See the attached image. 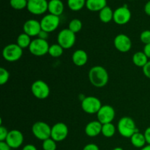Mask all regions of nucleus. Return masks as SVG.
Instances as JSON below:
<instances>
[{"mask_svg": "<svg viewBox=\"0 0 150 150\" xmlns=\"http://www.w3.org/2000/svg\"><path fill=\"white\" fill-rule=\"evenodd\" d=\"M89 79L94 86L102 88L108 83L109 76L106 69L102 66L96 65L92 67L89 71Z\"/></svg>", "mask_w": 150, "mask_h": 150, "instance_id": "f257e3e1", "label": "nucleus"}, {"mask_svg": "<svg viewBox=\"0 0 150 150\" xmlns=\"http://www.w3.org/2000/svg\"><path fill=\"white\" fill-rule=\"evenodd\" d=\"M117 130L122 136L130 139L134 133L139 132L134 120L129 117H123L120 119L117 125Z\"/></svg>", "mask_w": 150, "mask_h": 150, "instance_id": "f03ea898", "label": "nucleus"}, {"mask_svg": "<svg viewBox=\"0 0 150 150\" xmlns=\"http://www.w3.org/2000/svg\"><path fill=\"white\" fill-rule=\"evenodd\" d=\"M23 55V49L17 43L7 45L2 51V57L6 61L13 62L20 59Z\"/></svg>", "mask_w": 150, "mask_h": 150, "instance_id": "7ed1b4c3", "label": "nucleus"}, {"mask_svg": "<svg viewBox=\"0 0 150 150\" xmlns=\"http://www.w3.org/2000/svg\"><path fill=\"white\" fill-rule=\"evenodd\" d=\"M101 107H102L101 101L96 97H85L81 100V108L86 114H98Z\"/></svg>", "mask_w": 150, "mask_h": 150, "instance_id": "20e7f679", "label": "nucleus"}, {"mask_svg": "<svg viewBox=\"0 0 150 150\" xmlns=\"http://www.w3.org/2000/svg\"><path fill=\"white\" fill-rule=\"evenodd\" d=\"M32 132L35 138L43 142L51 138V127L46 122H37L32 125Z\"/></svg>", "mask_w": 150, "mask_h": 150, "instance_id": "39448f33", "label": "nucleus"}, {"mask_svg": "<svg viewBox=\"0 0 150 150\" xmlns=\"http://www.w3.org/2000/svg\"><path fill=\"white\" fill-rule=\"evenodd\" d=\"M76 40V34L67 29H62L57 36V42L64 49H69L74 45Z\"/></svg>", "mask_w": 150, "mask_h": 150, "instance_id": "423d86ee", "label": "nucleus"}, {"mask_svg": "<svg viewBox=\"0 0 150 150\" xmlns=\"http://www.w3.org/2000/svg\"><path fill=\"white\" fill-rule=\"evenodd\" d=\"M49 44L45 40L36 38L32 40L30 45L29 47V52L36 57H42L48 54L49 50Z\"/></svg>", "mask_w": 150, "mask_h": 150, "instance_id": "0eeeda50", "label": "nucleus"}, {"mask_svg": "<svg viewBox=\"0 0 150 150\" xmlns=\"http://www.w3.org/2000/svg\"><path fill=\"white\" fill-rule=\"evenodd\" d=\"M31 91L34 96L40 100L46 99L50 95L49 86L42 80L33 82L31 86Z\"/></svg>", "mask_w": 150, "mask_h": 150, "instance_id": "6e6552de", "label": "nucleus"}, {"mask_svg": "<svg viewBox=\"0 0 150 150\" xmlns=\"http://www.w3.org/2000/svg\"><path fill=\"white\" fill-rule=\"evenodd\" d=\"M42 30L45 32H52L55 31L59 26L60 18L59 16H54L52 14H47L42 18L40 21Z\"/></svg>", "mask_w": 150, "mask_h": 150, "instance_id": "1a4fd4ad", "label": "nucleus"}, {"mask_svg": "<svg viewBox=\"0 0 150 150\" xmlns=\"http://www.w3.org/2000/svg\"><path fill=\"white\" fill-rule=\"evenodd\" d=\"M48 1L47 0H28V11L35 16L42 15L48 11Z\"/></svg>", "mask_w": 150, "mask_h": 150, "instance_id": "9d476101", "label": "nucleus"}, {"mask_svg": "<svg viewBox=\"0 0 150 150\" xmlns=\"http://www.w3.org/2000/svg\"><path fill=\"white\" fill-rule=\"evenodd\" d=\"M131 12L126 5L118 7L114 11L113 21L118 25L127 24L131 19Z\"/></svg>", "mask_w": 150, "mask_h": 150, "instance_id": "9b49d317", "label": "nucleus"}, {"mask_svg": "<svg viewBox=\"0 0 150 150\" xmlns=\"http://www.w3.org/2000/svg\"><path fill=\"white\" fill-rule=\"evenodd\" d=\"M68 127L64 123L57 122L51 127V138L56 142L64 141L68 135Z\"/></svg>", "mask_w": 150, "mask_h": 150, "instance_id": "f8f14e48", "label": "nucleus"}, {"mask_svg": "<svg viewBox=\"0 0 150 150\" xmlns=\"http://www.w3.org/2000/svg\"><path fill=\"white\" fill-rule=\"evenodd\" d=\"M97 117L98 120L102 125L111 123L115 117V111L111 105H102L100 111L97 114Z\"/></svg>", "mask_w": 150, "mask_h": 150, "instance_id": "ddd939ff", "label": "nucleus"}, {"mask_svg": "<svg viewBox=\"0 0 150 150\" xmlns=\"http://www.w3.org/2000/svg\"><path fill=\"white\" fill-rule=\"evenodd\" d=\"M114 45L116 49L120 52H128L132 48V42L130 38L125 34H120L115 37Z\"/></svg>", "mask_w": 150, "mask_h": 150, "instance_id": "4468645a", "label": "nucleus"}, {"mask_svg": "<svg viewBox=\"0 0 150 150\" xmlns=\"http://www.w3.org/2000/svg\"><path fill=\"white\" fill-rule=\"evenodd\" d=\"M5 142L11 149H17L23 143V135L20 130H12L9 131Z\"/></svg>", "mask_w": 150, "mask_h": 150, "instance_id": "2eb2a0df", "label": "nucleus"}, {"mask_svg": "<svg viewBox=\"0 0 150 150\" xmlns=\"http://www.w3.org/2000/svg\"><path fill=\"white\" fill-rule=\"evenodd\" d=\"M23 32L30 37L38 36L40 32L42 30L40 22L35 19H29L27 20L23 26Z\"/></svg>", "mask_w": 150, "mask_h": 150, "instance_id": "dca6fc26", "label": "nucleus"}, {"mask_svg": "<svg viewBox=\"0 0 150 150\" xmlns=\"http://www.w3.org/2000/svg\"><path fill=\"white\" fill-rule=\"evenodd\" d=\"M103 125L98 120L92 121L85 127V133L89 137H96L102 132Z\"/></svg>", "mask_w": 150, "mask_h": 150, "instance_id": "f3484780", "label": "nucleus"}, {"mask_svg": "<svg viewBox=\"0 0 150 150\" xmlns=\"http://www.w3.org/2000/svg\"><path fill=\"white\" fill-rule=\"evenodd\" d=\"M64 6L62 0H50L48 1V11L50 14L59 17L63 13Z\"/></svg>", "mask_w": 150, "mask_h": 150, "instance_id": "a211bd4d", "label": "nucleus"}, {"mask_svg": "<svg viewBox=\"0 0 150 150\" xmlns=\"http://www.w3.org/2000/svg\"><path fill=\"white\" fill-rule=\"evenodd\" d=\"M72 60L75 65L78 67L84 66L88 62V54L82 49L76 50L72 56Z\"/></svg>", "mask_w": 150, "mask_h": 150, "instance_id": "6ab92c4d", "label": "nucleus"}, {"mask_svg": "<svg viewBox=\"0 0 150 150\" xmlns=\"http://www.w3.org/2000/svg\"><path fill=\"white\" fill-rule=\"evenodd\" d=\"M107 6V0H86V7L92 12H100Z\"/></svg>", "mask_w": 150, "mask_h": 150, "instance_id": "aec40b11", "label": "nucleus"}, {"mask_svg": "<svg viewBox=\"0 0 150 150\" xmlns=\"http://www.w3.org/2000/svg\"><path fill=\"white\" fill-rule=\"evenodd\" d=\"M130 142H131L132 145L136 148H143L144 146H146V139H145L144 133H140V132H136V133L133 135L130 138Z\"/></svg>", "mask_w": 150, "mask_h": 150, "instance_id": "412c9836", "label": "nucleus"}, {"mask_svg": "<svg viewBox=\"0 0 150 150\" xmlns=\"http://www.w3.org/2000/svg\"><path fill=\"white\" fill-rule=\"evenodd\" d=\"M148 59L149 58L146 57V54L143 51H137L133 54L132 59H133V62L135 65L143 68L146 65V63L149 62Z\"/></svg>", "mask_w": 150, "mask_h": 150, "instance_id": "4be33fe9", "label": "nucleus"}, {"mask_svg": "<svg viewBox=\"0 0 150 150\" xmlns=\"http://www.w3.org/2000/svg\"><path fill=\"white\" fill-rule=\"evenodd\" d=\"M114 11L108 6H106L99 12V18L103 23H109L113 20Z\"/></svg>", "mask_w": 150, "mask_h": 150, "instance_id": "5701e85b", "label": "nucleus"}, {"mask_svg": "<svg viewBox=\"0 0 150 150\" xmlns=\"http://www.w3.org/2000/svg\"><path fill=\"white\" fill-rule=\"evenodd\" d=\"M86 0H67V7L72 11H79L86 7Z\"/></svg>", "mask_w": 150, "mask_h": 150, "instance_id": "b1692460", "label": "nucleus"}, {"mask_svg": "<svg viewBox=\"0 0 150 150\" xmlns=\"http://www.w3.org/2000/svg\"><path fill=\"white\" fill-rule=\"evenodd\" d=\"M31 42H32V40H31V37L26 35V33H21L18 35L17 38V40H16V43L22 48H29Z\"/></svg>", "mask_w": 150, "mask_h": 150, "instance_id": "393cba45", "label": "nucleus"}, {"mask_svg": "<svg viewBox=\"0 0 150 150\" xmlns=\"http://www.w3.org/2000/svg\"><path fill=\"white\" fill-rule=\"evenodd\" d=\"M116 133V127L112 123H107L103 125L102 132L103 136L106 138H111L114 136Z\"/></svg>", "mask_w": 150, "mask_h": 150, "instance_id": "a878e982", "label": "nucleus"}, {"mask_svg": "<svg viewBox=\"0 0 150 150\" xmlns=\"http://www.w3.org/2000/svg\"><path fill=\"white\" fill-rule=\"evenodd\" d=\"M63 51H64V48L61 46L60 45L57 44H53V45H50L49 50H48V54L51 57H54V58H57L62 55Z\"/></svg>", "mask_w": 150, "mask_h": 150, "instance_id": "bb28decb", "label": "nucleus"}, {"mask_svg": "<svg viewBox=\"0 0 150 150\" xmlns=\"http://www.w3.org/2000/svg\"><path fill=\"white\" fill-rule=\"evenodd\" d=\"M82 26H83V24H82L81 21L78 18H74L70 21V22L69 23L68 29L72 31L73 33L76 34L81 30Z\"/></svg>", "mask_w": 150, "mask_h": 150, "instance_id": "cd10ccee", "label": "nucleus"}, {"mask_svg": "<svg viewBox=\"0 0 150 150\" xmlns=\"http://www.w3.org/2000/svg\"><path fill=\"white\" fill-rule=\"evenodd\" d=\"M28 0H10V5L14 10H21L27 7Z\"/></svg>", "mask_w": 150, "mask_h": 150, "instance_id": "c85d7f7f", "label": "nucleus"}, {"mask_svg": "<svg viewBox=\"0 0 150 150\" xmlns=\"http://www.w3.org/2000/svg\"><path fill=\"white\" fill-rule=\"evenodd\" d=\"M42 149L43 150H56L57 149V143L51 138L43 141L42 142Z\"/></svg>", "mask_w": 150, "mask_h": 150, "instance_id": "c756f323", "label": "nucleus"}, {"mask_svg": "<svg viewBox=\"0 0 150 150\" xmlns=\"http://www.w3.org/2000/svg\"><path fill=\"white\" fill-rule=\"evenodd\" d=\"M10 79V73L8 70H6L4 67L0 68V84L4 85Z\"/></svg>", "mask_w": 150, "mask_h": 150, "instance_id": "7c9ffc66", "label": "nucleus"}, {"mask_svg": "<svg viewBox=\"0 0 150 150\" xmlns=\"http://www.w3.org/2000/svg\"><path fill=\"white\" fill-rule=\"evenodd\" d=\"M140 39L145 45L150 43V30H144L141 33Z\"/></svg>", "mask_w": 150, "mask_h": 150, "instance_id": "2f4dec72", "label": "nucleus"}, {"mask_svg": "<svg viewBox=\"0 0 150 150\" xmlns=\"http://www.w3.org/2000/svg\"><path fill=\"white\" fill-rule=\"evenodd\" d=\"M8 133L9 131L5 127L0 125V142H5Z\"/></svg>", "mask_w": 150, "mask_h": 150, "instance_id": "473e14b6", "label": "nucleus"}, {"mask_svg": "<svg viewBox=\"0 0 150 150\" xmlns=\"http://www.w3.org/2000/svg\"><path fill=\"white\" fill-rule=\"evenodd\" d=\"M143 73L144 75L146 78L150 79V60L146 63V65L143 67Z\"/></svg>", "mask_w": 150, "mask_h": 150, "instance_id": "72a5a7b5", "label": "nucleus"}, {"mask_svg": "<svg viewBox=\"0 0 150 150\" xmlns=\"http://www.w3.org/2000/svg\"><path fill=\"white\" fill-rule=\"evenodd\" d=\"M83 150H100L98 145L95 144H88L83 147Z\"/></svg>", "mask_w": 150, "mask_h": 150, "instance_id": "f704fd0d", "label": "nucleus"}, {"mask_svg": "<svg viewBox=\"0 0 150 150\" xmlns=\"http://www.w3.org/2000/svg\"><path fill=\"white\" fill-rule=\"evenodd\" d=\"M48 32H45L44 30H41L40 32L39 35H38V38H40V39H42V40H47V39L48 38Z\"/></svg>", "mask_w": 150, "mask_h": 150, "instance_id": "c9c22d12", "label": "nucleus"}, {"mask_svg": "<svg viewBox=\"0 0 150 150\" xmlns=\"http://www.w3.org/2000/svg\"><path fill=\"white\" fill-rule=\"evenodd\" d=\"M144 135L146 144H150V127H147V128L145 130Z\"/></svg>", "mask_w": 150, "mask_h": 150, "instance_id": "e433bc0d", "label": "nucleus"}, {"mask_svg": "<svg viewBox=\"0 0 150 150\" xmlns=\"http://www.w3.org/2000/svg\"><path fill=\"white\" fill-rule=\"evenodd\" d=\"M143 52L146 54V56L148 58L150 59V43L146 44V45H144Z\"/></svg>", "mask_w": 150, "mask_h": 150, "instance_id": "4c0bfd02", "label": "nucleus"}, {"mask_svg": "<svg viewBox=\"0 0 150 150\" xmlns=\"http://www.w3.org/2000/svg\"><path fill=\"white\" fill-rule=\"evenodd\" d=\"M11 148L5 142H0V150H10Z\"/></svg>", "mask_w": 150, "mask_h": 150, "instance_id": "58836bf2", "label": "nucleus"}, {"mask_svg": "<svg viewBox=\"0 0 150 150\" xmlns=\"http://www.w3.org/2000/svg\"><path fill=\"white\" fill-rule=\"evenodd\" d=\"M144 10V13H146L147 16H150V0L145 4Z\"/></svg>", "mask_w": 150, "mask_h": 150, "instance_id": "ea45409f", "label": "nucleus"}, {"mask_svg": "<svg viewBox=\"0 0 150 150\" xmlns=\"http://www.w3.org/2000/svg\"><path fill=\"white\" fill-rule=\"evenodd\" d=\"M22 150H38V149L33 144H26L23 146Z\"/></svg>", "mask_w": 150, "mask_h": 150, "instance_id": "a19ab883", "label": "nucleus"}, {"mask_svg": "<svg viewBox=\"0 0 150 150\" xmlns=\"http://www.w3.org/2000/svg\"><path fill=\"white\" fill-rule=\"evenodd\" d=\"M141 150H150V144L146 145V146H144L143 148H142Z\"/></svg>", "mask_w": 150, "mask_h": 150, "instance_id": "79ce46f5", "label": "nucleus"}, {"mask_svg": "<svg viewBox=\"0 0 150 150\" xmlns=\"http://www.w3.org/2000/svg\"><path fill=\"white\" fill-rule=\"evenodd\" d=\"M113 150H124V149H123L122 148H121V147H116V148H114V149Z\"/></svg>", "mask_w": 150, "mask_h": 150, "instance_id": "37998d69", "label": "nucleus"}]
</instances>
